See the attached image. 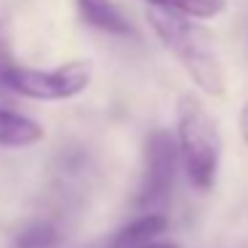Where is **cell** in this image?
Here are the masks:
<instances>
[{"mask_svg":"<svg viewBox=\"0 0 248 248\" xmlns=\"http://www.w3.org/2000/svg\"><path fill=\"white\" fill-rule=\"evenodd\" d=\"M147 22L160 38V43L176 56V62L184 67V72L192 78V83L200 91H205L208 96H216V99L224 96L227 91L224 67L219 62L214 35L208 30L187 16L160 11V8H150Z\"/></svg>","mask_w":248,"mask_h":248,"instance_id":"cell-1","label":"cell"},{"mask_svg":"<svg viewBox=\"0 0 248 248\" xmlns=\"http://www.w3.org/2000/svg\"><path fill=\"white\" fill-rule=\"evenodd\" d=\"M176 144L179 160L184 163L189 182L208 192L216 184L221 163V134L216 120L208 115V109L192 96L184 93L176 107Z\"/></svg>","mask_w":248,"mask_h":248,"instance_id":"cell-2","label":"cell"},{"mask_svg":"<svg viewBox=\"0 0 248 248\" xmlns=\"http://www.w3.org/2000/svg\"><path fill=\"white\" fill-rule=\"evenodd\" d=\"M91 75L93 72L88 62H70L56 70H30L11 62L0 67V86L38 102H62L86 91Z\"/></svg>","mask_w":248,"mask_h":248,"instance_id":"cell-3","label":"cell"},{"mask_svg":"<svg viewBox=\"0 0 248 248\" xmlns=\"http://www.w3.org/2000/svg\"><path fill=\"white\" fill-rule=\"evenodd\" d=\"M179 166V144L166 128L150 131L144 141V160H141V179L136 187L134 205L141 214H160L166 200L171 198Z\"/></svg>","mask_w":248,"mask_h":248,"instance_id":"cell-4","label":"cell"},{"mask_svg":"<svg viewBox=\"0 0 248 248\" xmlns=\"http://www.w3.org/2000/svg\"><path fill=\"white\" fill-rule=\"evenodd\" d=\"M75 3H78V14L88 27L107 35H118V38L134 35V27L128 24V19L123 16V11L112 0H75Z\"/></svg>","mask_w":248,"mask_h":248,"instance_id":"cell-5","label":"cell"},{"mask_svg":"<svg viewBox=\"0 0 248 248\" xmlns=\"http://www.w3.org/2000/svg\"><path fill=\"white\" fill-rule=\"evenodd\" d=\"M43 139V125L27 115L0 107V147H32Z\"/></svg>","mask_w":248,"mask_h":248,"instance_id":"cell-6","label":"cell"},{"mask_svg":"<svg viewBox=\"0 0 248 248\" xmlns=\"http://www.w3.org/2000/svg\"><path fill=\"white\" fill-rule=\"evenodd\" d=\"M168 227V219L163 214H141L134 221L123 227V230L115 232L109 248H136L147 240H155L157 235H163Z\"/></svg>","mask_w":248,"mask_h":248,"instance_id":"cell-7","label":"cell"},{"mask_svg":"<svg viewBox=\"0 0 248 248\" xmlns=\"http://www.w3.org/2000/svg\"><path fill=\"white\" fill-rule=\"evenodd\" d=\"M144 3L187 19H214L219 14H224L227 8V0H144Z\"/></svg>","mask_w":248,"mask_h":248,"instance_id":"cell-8","label":"cell"},{"mask_svg":"<svg viewBox=\"0 0 248 248\" xmlns=\"http://www.w3.org/2000/svg\"><path fill=\"white\" fill-rule=\"evenodd\" d=\"M59 246V230L51 221H32L14 240V248H56Z\"/></svg>","mask_w":248,"mask_h":248,"instance_id":"cell-9","label":"cell"},{"mask_svg":"<svg viewBox=\"0 0 248 248\" xmlns=\"http://www.w3.org/2000/svg\"><path fill=\"white\" fill-rule=\"evenodd\" d=\"M136 248H179L176 243H171V240H147V243H141V246H136Z\"/></svg>","mask_w":248,"mask_h":248,"instance_id":"cell-10","label":"cell"},{"mask_svg":"<svg viewBox=\"0 0 248 248\" xmlns=\"http://www.w3.org/2000/svg\"><path fill=\"white\" fill-rule=\"evenodd\" d=\"M240 134H243V139H246V144H248V102H246V107H243V112H240Z\"/></svg>","mask_w":248,"mask_h":248,"instance_id":"cell-11","label":"cell"}]
</instances>
